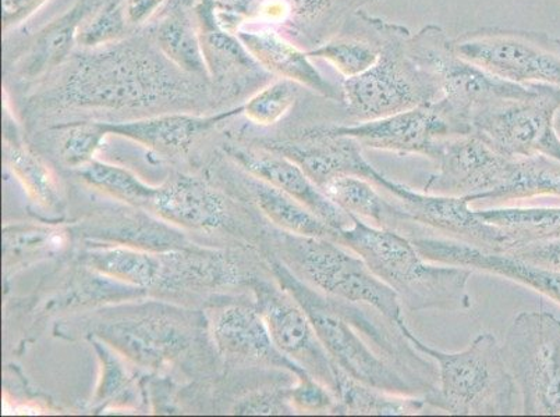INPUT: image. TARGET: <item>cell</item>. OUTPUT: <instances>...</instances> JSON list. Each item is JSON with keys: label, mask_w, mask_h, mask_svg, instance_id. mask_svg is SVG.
Returning a JSON list of instances; mask_svg holds the SVG:
<instances>
[{"label": "cell", "mask_w": 560, "mask_h": 417, "mask_svg": "<svg viewBox=\"0 0 560 417\" xmlns=\"http://www.w3.org/2000/svg\"><path fill=\"white\" fill-rule=\"evenodd\" d=\"M243 105L210 116L190 114H166L145 119L104 123L109 135L137 142L164 156H180L213 127L234 116L243 115Z\"/></svg>", "instance_id": "23"}, {"label": "cell", "mask_w": 560, "mask_h": 417, "mask_svg": "<svg viewBox=\"0 0 560 417\" xmlns=\"http://www.w3.org/2000/svg\"><path fill=\"white\" fill-rule=\"evenodd\" d=\"M243 184L262 215L279 230L296 234V236L339 241L340 231L327 225L296 198L290 196L289 193L248 172L243 177Z\"/></svg>", "instance_id": "25"}, {"label": "cell", "mask_w": 560, "mask_h": 417, "mask_svg": "<svg viewBox=\"0 0 560 417\" xmlns=\"http://www.w3.org/2000/svg\"><path fill=\"white\" fill-rule=\"evenodd\" d=\"M397 325L412 347L436 362V386L422 395L432 410L463 416L516 414V384L491 333H481L460 353H442L417 338L405 320Z\"/></svg>", "instance_id": "3"}, {"label": "cell", "mask_w": 560, "mask_h": 417, "mask_svg": "<svg viewBox=\"0 0 560 417\" xmlns=\"http://www.w3.org/2000/svg\"><path fill=\"white\" fill-rule=\"evenodd\" d=\"M457 55L497 78L560 86V38L532 29L483 27L453 39Z\"/></svg>", "instance_id": "9"}, {"label": "cell", "mask_w": 560, "mask_h": 417, "mask_svg": "<svg viewBox=\"0 0 560 417\" xmlns=\"http://www.w3.org/2000/svg\"><path fill=\"white\" fill-rule=\"evenodd\" d=\"M127 207L104 211L83 226L84 236L93 242L124 246L152 253L185 251L195 247L179 228L144 208Z\"/></svg>", "instance_id": "20"}, {"label": "cell", "mask_w": 560, "mask_h": 417, "mask_svg": "<svg viewBox=\"0 0 560 417\" xmlns=\"http://www.w3.org/2000/svg\"><path fill=\"white\" fill-rule=\"evenodd\" d=\"M158 48L173 68L188 75L208 74L197 25L185 13L176 12L162 20L155 32Z\"/></svg>", "instance_id": "34"}, {"label": "cell", "mask_w": 560, "mask_h": 417, "mask_svg": "<svg viewBox=\"0 0 560 417\" xmlns=\"http://www.w3.org/2000/svg\"><path fill=\"white\" fill-rule=\"evenodd\" d=\"M249 287L256 294V307L280 353L292 359L332 393L338 394L339 368L320 344L312 322L293 295L277 279L252 277Z\"/></svg>", "instance_id": "12"}, {"label": "cell", "mask_w": 560, "mask_h": 417, "mask_svg": "<svg viewBox=\"0 0 560 417\" xmlns=\"http://www.w3.org/2000/svg\"><path fill=\"white\" fill-rule=\"evenodd\" d=\"M262 146L298 163L319 190L334 178L343 176L365 178L385 192L395 187L396 181L365 159L358 141L335 134L328 126L308 127L288 139L264 142Z\"/></svg>", "instance_id": "14"}, {"label": "cell", "mask_w": 560, "mask_h": 417, "mask_svg": "<svg viewBox=\"0 0 560 417\" xmlns=\"http://www.w3.org/2000/svg\"><path fill=\"white\" fill-rule=\"evenodd\" d=\"M506 160L475 132L452 136L432 159L436 170L425 182L424 192L483 201L501 181Z\"/></svg>", "instance_id": "15"}, {"label": "cell", "mask_w": 560, "mask_h": 417, "mask_svg": "<svg viewBox=\"0 0 560 417\" xmlns=\"http://www.w3.org/2000/svg\"><path fill=\"white\" fill-rule=\"evenodd\" d=\"M65 246L63 234L50 228L25 227L23 230L14 231L13 236L9 231L4 234V248L7 255L28 257L32 253L43 251H52L54 248Z\"/></svg>", "instance_id": "42"}, {"label": "cell", "mask_w": 560, "mask_h": 417, "mask_svg": "<svg viewBox=\"0 0 560 417\" xmlns=\"http://www.w3.org/2000/svg\"><path fill=\"white\" fill-rule=\"evenodd\" d=\"M91 13L93 8L85 2H78L62 16L45 25L25 52L19 65L20 74L24 79L35 80L63 64L74 44H78L81 24Z\"/></svg>", "instance_id": "26"}, {"label": "cell", "mask_w": 560, "mask_h": 417, "mask_svg": "<svg viewBox=\"0 0 560 417\" xmlns=\"http://www.w3.org/2000/svg\"><path fill=\"white\" fill-rule=\"evenodd\" d=\"M267 259L272 277L302 305L320 344L340 370L360 383L392 394L424 395L419 386L382 359L361 333L355 319L358 303L320 294L294 276L271 253H267Z\"/></svg>", "instance_id": "4"}, {"label": "cell", "mask_w": 560, "mask_h": 417, "mask_svg": "<svg viewBox=\"0 0 560 417\" xmlns=\"http://www.w3.org/2000/svg\"><path fill=\"white\" fill-rule=\"evenodd\" d=\"M265 238L267 253L307 286L330 298L369 305L392 322L404 320L400 299L394 289L381 282L358 253L346 251L342 243L296 236L279 228L268 231Z\"/></svg>", "instance_id": "5"}, {"label": "cell", "mask_w": 560, "mask_h": 417, "mask_svg": "<svg viewBox=\"0 0 560 417\" xmlns=\"http://www.w3.org/2000/svg\"><path fill=\"white\" fill-rule=\"evenodd\" d=\"M336 396L312 374L304 376L290 389V402L294 410L302 414H330L335 409Z\"/></svg>", "instance_id": "41"}, {"label": "cell", "mask_w": 560, "mask_h": 417, "mask_svg": "<svg viewBox=\"0 0 560 417\" xmlns=\"http://www.w3.org/2000/svg\"><path fill=\"white\" fill-rule=\"evenodd\" d=\"M101 364L100 383L96 386L95 402L115 405V402L130 398L132 378L121 355L101 339H91Z\"/></svg>", "instance_id": "40"}, {"label": "cell", "mask_w": 560, "mask_h": 417, "mask_svg": "<svg viewBox=\"0 0 560 417\" xmlns=\"http://www.w3.org/2000/svg\"><path fill=\"white\" fill-rule=\"evenodd\" d=\"M226 152L244 172L261 178L289 193L290 196L296 198L335 230L342 231L353 225V216L330 201L314 184L312 178L305 175L302 167L289 157L262 145L259 147L229 145Z\"/></svg>", "instance_id": "19"}, {"label": "cell", "mask_w": 560, "mask_h": 417, "mask_svg": "<svg viewBox=\"0 0 560 417\" xmlns=\"http://www.w3.org/2000/svg\"><path fill=\"white\" fill-rule=\"evenodd\" d=\"M166 0H124L127 24L140 27L164 7Z\"/></svg>", "instance_id": "45"}, {"label": "cell", "mask_w": 560, "mask_h": 417, "mask_svg": "<svg viewBox=\"0 0 560 417\" xmlns=\"http://www.w3.org/2000/svg\"><path fill=\"white\" fill-rule=\"evenodd\" d=\"M397 25L360 10L338 34L307 52L312 58L327 60L343 79L359 78L380 59Z\"/></svg>", "instance_id": "24"}, {"label": "cell", "mask_w": 560, "mask_h": 417, "mask_svg": "<svg viewBox=\"0 0 560 417\" xmlns=\"http://www.w3.org/2000/svg\"><path fill=\"white\" fill-rule=\"evenodd\" d=\"M171 225L192 231H215L226 226L229 208L225 198L190 176H173L156 187L150 211Z\"/></svg>", "instance_id": "21"}, {"label": "cell", "mask_w": 560, "mask_h": 417, "mask_svg": "<svg viewBox=\"0 0 560 417\" xmlns=\"http://www.w3.org/2000/svg\"><path fill=\"white\" fill-rule=\"evenodd\" d=\"M389 198L399 207L401 215L412 225L419 226L422 234L440 233L452 240L470 243L483 251H511L508 238L499 228L478 217L467 198L432 195L417 192L407 186L401 187L396 196Z\"/></svg>", "instance_id": "16"}, {"label": "cell", "mask_w": 560, "mask_h": 417, "mask_svg": "<svg viewBox=\"0 0 560 417\" xmlns=\"http://www.w3.org/2000/svg\"><path fill=\"white\" fill-rule=\"evenodd\" d=\"M127 24L124 2L110 0L96 9L81 24L78 44L85 49H100L114 45L124 37Z\"/></svg>", "instance_id": "39"}, {"label": "cell", "mask_w": 560, "mask_h": 417, "mask_svg": "<svg viewBox=\"0 0 560 417\" xmlns=\"http://www.w3.org/2000/svg\"><path fill=\"white\" fill-rule=\"evenodd\" d=\"M328 129L335 134L350 136L361 146L399 155H421L431 160L444 141L472 132L470 126L453 119L438 102L382 119L332 124Z\"/></svg>", "instance_id": "13"}, {"label": "cell", "mask_w": 560, "mask_h": 417, "mask_svg": "<svg viewBox=\"0 0 560 417\" xmlns=\"http://www.w3.org/2000/svg\"><path fill=\"white\" fill-rule=\"evenodd\" d=\"M380 0H287L289 28L308 50L340 32L348 20Z\"/></svg>", "instance_id": "27"}, {"label": "cell", "mask_w": 560, "mask_h": 417, "mask_svg": "<svg viewBox=\"0 0 560 417\" xmlns=\"http://www.w3.org/2000/svg\"><path fill=\"white\" fill-rule=\"evenodd\" d=\"M506 255L522 259L524 262L549 269V271L560 272V238L512 249L506 252Z\"/></svg>", "instance_id": "43"}, {"label": "cell", "mask_w": 560, "mask_h": 417, "mask_svg": "<svg viewBox=\"0 0 560 417\" xmlns=\"http://www.w3.org/2000/svg\"><path fill=\"white\" fill-rule=\"evenodd\" d=\"M555 127H557L558 135L560 136V109L557 117H555Z\"/></svg>", "instance_id": "46"}, {"label": "cell", "mask_w": 560, "mask_h": 417, "mask_svg": "<svg viewBox=\"0 0 560 417\" xmlns=\"http://www.w3.org/2000/svg\"><path fill=\"white\" fill-rule=\"evenodd\" d=\"M409 240L427 261L497 274L536 289L560 303V272L536 266L506 253L483 251L452 238L421 234Z\"/></svg>", "instance_id": "18"}, {"label": "cell", "mask_w": 560, "mask_h": 417, "mask_svg": "<svg viewBox=\"0 0 560 417\" xmlns=\"http://www.w3.org/2000/svg\"><path fill=\"white\" fill-rule=\"evenodd\" d=\"M527 416H560V320L547 312L514 318L501 344Z\"/></svg>", "instance_id": "8"}, {"label": "cell", "mask_w": 560, "mask_h": 417, "mask_svg": "<svg viewBox=\"0 0 560 417\" xmlns=\"http://www.w3.org/2000/svg\"><path fill=\"white\" fill-rule=\"evenodd\" d=\"M65 130L60 139V159L71 169H81L94 160L108 132L104 121H75V123L60 127Z\"/></svg>", "instance_id": "38"}, {"label": "cell", "mask_w": 560, "mask_h": 417, "mask_svg": "<svg viewBox=\"0 0 560 417\" xmlns=\"http://www.w3.org/2000/svg\"><path fill=\"white\" fill-rule=\"evenodd\" d=\"M66 79L60 102L74 108L142 109L187 94L179 75L154 55L132 47L93 49Z\"/></svg>", "instance_id": "2"}, {"label": "cell", "mask_w": 560, "mask_h": 417, "mask_svg": "<svg viewBox=\"0 0 560 417\" xmlns=\"http://www.w3.org/2000/svg\"><path fill=\"white\" fill-rule=\"evenodd\" d=\"M238 39L254 60L269 74L294 81L325 99L343 104L342 85L336 86L325 79L312 62L307 50L272 28L238 29Z\"/></svg>", "instance_id": "22"}, {"label": "cell", "mask_w": 560, "mask_h": 417, "mask_svg": "<svg viewBox=\"0 0 560 417\" xmlns=\"http://www.w3.org/2000/svg\"><path fill=\"white\" fill-rule=\"evenodd\" d=\"M332 415L412 416L429 414L424 396L399 395L360 383L339 370L338 394Z\"/></svg>", "instance_id": "32"}, {"label": "cell", "mask_w": 560, "mask_h": 417, "mask_svg": "<svg viewBox=\"0 0 560 417\" xmlns=\"http://www.w3.org/2000/svg\"><path fill=\"white\" fill-rule=\"evenodd\" d=\"M197 22L208 74L212 79L221 80L231 73H253L262 69L248 53L237 35H232L218 22L211 0H201L198 4Z\"/></svg>", "instance_id": "29"}, {"label": "cell", "mask_w": 560, "mask_h": 417, "mask_svg": "<svg viewBox=\"0 0 560 417\" xmlns=\"http://www.w3.org/2000/svg\"><path fill=\"white\" fill-rule=\"evenodd\" d=\"M302 85L287 79H278L265 85L243 105V115L258 126L279 123L298 104Z\"/></svg>", "instance_id": "37"}, {"label": "cell", "mask_w": 560, "mask_h": 417, "mask_svg": "<svg viewBox=\"0 0 560 417\" xmlns=\"http://www.w3.org/2000/svg\"><path fill=\"white\" fill-rule=\"evenodd\" d=\"M3 154L9 169L22 182L33 202L45 208L58 207L59 186L47 163L23 145L7 144Z\"/></svg>", "instance_id": "36"}, {"label": "cell", "mask_w": 560, "mask_h": 417, "mask_svg": "<svg viewBox=\"0 0 560 417\" xmlns=\"http://www.w3.org/2000/svg\"><path fill=\"white\" fill-rule=\"evenodd\" d=\"M93 333L130 362L149 369L166 368L191 344L190 324L162 305L106 313L93 323Z\"/></svg>", "instance_id": "11"}, {"label": "cell", "mask_w": 560, "mask_h": 417, "mask_svg": "<svg viewBox=\"0 0 560 417\" xmlns=\"http://www.w3.org/2000/svg\"><path fill=\"white\" fill-rule=\"evenodd\" d=\"M477 215L501 230L511 251L560 238V207H499L477 211Z\"/></svg>", "instance_id": "33"}, {"label": "cell", "mask_w": 560, "mask_h": 417, "mask_svg": "<svg viewBox=\"0 0 560 417\" xmlns=\"http://www.w3.org/2000/svg\"><path fill=\"white\" fill-rule=\"evenodd\" d=\"M84 263L102 277L149 289L158 287L162 276V253L100 243L84 253Z\"/></svg>", "instance_id": "30"}, {"label": "cell", "mask_w": 560, "mask_h": 417, "mask_svg": "<svg viewBox=\"0 0 560 417\" xmlns=\"http://www.w3.org/2000/svg\"><path fill=\"white\" fill-rule=\"evenodd\" d=\"M210 332L219 353L229 359L287 370L298 379L308 374L302 366L280 353L257 307L233 303L213 309Z\"/></svg>", "instance_id": "17"}, {"label": "cell", "mask_w": 560, "mask_h": 417, "mask_svg": "<svg viewBox=\"0 0 560 417\" xmlns=\"http://www.w3.org/2000/svg\"><path fill=\"white\" fill-rule=\"evenodd\" d=\"M47 2L48 0H2L3 32L18 27Z\"/></svg>", "instance_id": "44"}, {"label": "cell", "mask_w": 560, "mask_h": 417, "mask_svg": "<svg viewBox=\"0 0 560 417\" xmlns=\"http://www.w3.org/2000/svg\"><path fill=\"white\" fill-rule=\"evenodd\" d=\"M410 35L409 28L397 25L373 68L359 78L343 79L342 106L351 123L382 119L441 99L435 75L417 63L407 50Z\"/></svg>", "instance_id": "6"}, {"label": "cell", "mask_w": 560, "mask_h": 417, "mask_svg": "<svg viewBox=\"0 0 560 417\" xmlns=\"http://www.w3.org/2000/svg\"><path fill=\"white\" fill-rule=\"evenodd\" d=\"M407 50L417 63L435 75L441 88L438 104L453 119L470 127L478 110L503 100L529 98L544 86L511 83L468 62L457 55L453 39L436 24H427L411 34Z\"/></svg>", "instance_id": "7"}, {"label": "cell", "mask_w": 560, "mask_h": 417, "mask_svg": "<svg viewBox=\"0 0 560 417\" xmlns=\"http://www.w3.org/2000/svg\"><path fill=\"white\" fill-rule=\"evenodd\" d=\"M79 176L90 187L108 193L109 196L125 202L126 205L150 211L156 187L145 184L124 167L94 159L79 169Z\"/></svg>", "instance_id": "35"}, {"label": "cell", "mask_w": 560, "mask_h": 417, "mask_svg": "<svg viewBox=\"0 0 560 417\" xmlns=\"http://www.w3.org/2000/svg\"><path fill=\"white\" fill-rule=\"evenodd\" d=\"M320 191L349 215L373 222L375 227L399 231L405 217L389 196L365 178L343 176L334 178Z\"/></svg>", "instance_id": "28"}, {"label": "cell", "mask_w": 560, "mask_h": 417, "mask_svg": "<svg viewBox=\"0 0 560 417\" xmlns=\"http://www.w3.org/2000/svg\"><path fill=\"white\" fill-rule=\"evenodd\" d=\"M560 109V86L544 85L529 98L509 99L478 110L472 132L506 157L549 156L560 162V136L555 117Z\"/></svg>", "instance_id": "10"}, {"label": "cell", "mask_w": 560, "mask_h": 417, "mask_svg": "<svg viewBox=\"0 0 560 417\" xmlns=\"http://www.w3.org/2000/svg\"><path fill=\"white\" fill-rule=\"evenodd\" d=\"M560 198V162L549 156L508 157L501 181L486 201Z\"/></svg>", "instance_id": "31"}, {"label": "cell", "mask_w": 560, "mask_h": 417, "mask_svg": "<svg viewBox=\"0 0 560 417\" xmlns=\"http://www.w3.org/2000/svg\"><path fill=\"white\" fill-rule=\"evenodd\" d=\"M338 242L358 253L411 312L471 309L467 291L471 269L427 261L404 234L353 216V225L339 233Z\"/></svg>", "instance_id": "1"}]
</instances>
